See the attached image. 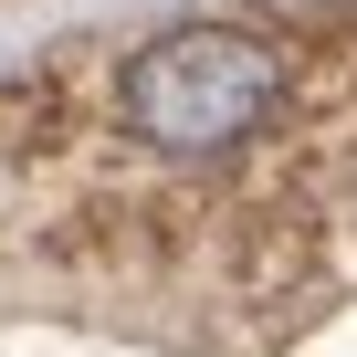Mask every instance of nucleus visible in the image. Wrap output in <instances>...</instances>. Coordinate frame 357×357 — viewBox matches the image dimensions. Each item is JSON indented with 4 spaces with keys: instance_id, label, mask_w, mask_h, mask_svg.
I'll return each instance as SVG.
<instances>
[{
    "instance_id": "obj_1",
    "label": "nucleus",
    "mask_w": 357,
    "mask_h": 357,
    "mask_svg": "<svg viewBox=\"0 0 357 357\" xmlns=\"http://www.w3.org/2000/svg\"><path fill=\"white\" fill-rule=\"evenodd\" d=\"M284 95H294V63L252 22H168V32L126 43L105 74L116 137H137L158 158H221V147L263 137L284 116Z\"/></svg>"
}]
</instances>
